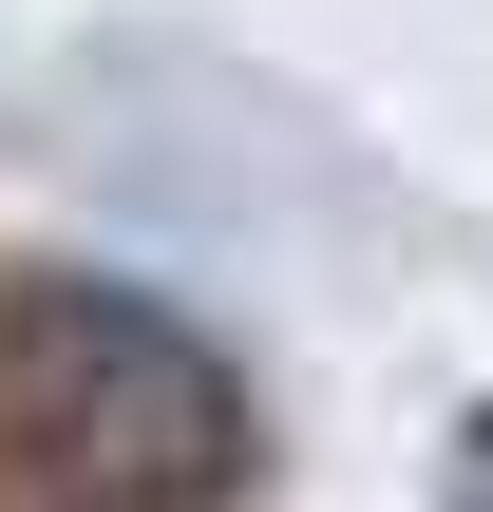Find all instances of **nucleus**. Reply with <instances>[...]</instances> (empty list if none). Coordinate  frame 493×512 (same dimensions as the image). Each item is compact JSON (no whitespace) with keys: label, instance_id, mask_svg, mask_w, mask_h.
I'll return each instance as SVG.
<instances>
[{"label":"nucleus","instance_id":"nucleus-1","mask_svg":"<svg viewBox=\"0 0 493 512\" xmlns=\"http://www.w3.org/2000/svg\"><path fill=\"white\" fill-rule=\"evenodd\" d=\"M0 437L57 494H247V456H266L247 380L152 285H76V266L0 304Z\"/></svg>","mask_w":493,"mask_h":512}]
</instances>
